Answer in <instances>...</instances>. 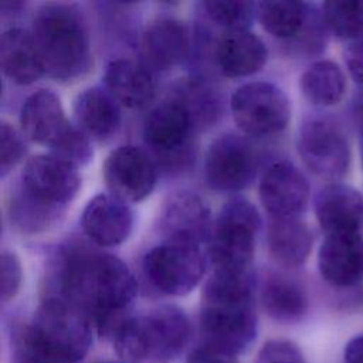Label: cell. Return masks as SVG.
Instances as JSON below:
<instances>
[{"label": "cell", "instance_id": "obj_1", "mask_svg": "<svg viewBox=\"0 0 363 363\" xmlns=\"http://www.w3.org/2000/svg\"><path fill=\"white\" fill-rule=\"evenodd\" d=\"M61 296L81 309L101 335L113 336L138 295L133 274L108 252L74 248L62 258Z\"/></svg>", "mask_w": 363, "mask_h": 363}, {"label": "cell", "instance_id": "obj_2", "mask_svg": "<svg viewBox=\"0 0 363 363\" xmlns=\"http://www.w3.org/2000/svg\"><path fill=\"white\" fill-rule=\"evenodd\" d=\"M255 278L251 271L214 269L204 284L200 308L203 342L235 356L257 337Z\"/></svg>", "mask_w": 363, "mask_h": 363}, {"label": "cell", "instance_id": "obj_3", "mask_svg": "<svg viewBox=\"0 0 363 363\" xmlns=\"http://www.w3.org/2000/svg\"><path fill=\"white\" fill-rule=\"evenodd\" d=\"M92 345L89 318L62 296H48L13 335L17 363H81Z\"/></svg>", "mask_w": 363, "mask_h": 363}, {"label": "cell", "instance_id": "obj_4", "mask_svg": "<svg viewBox=\"0 0 363 363\" xmlns=\"http://www.w3.org/2000/svg\"><path fill=\"white\" fill-rule=\"evenodd\" d=\"M31 34L45 74L69 81L84 75L92 62L91 44L81 13L71 4L45 3L33 16Z\"/></svg>", "mask_w": 363, "mask_h": 363}, {"label": "cell", "instance_id": "obj_5", "mask_svg": "<svg viewBox=\"0 0 363 363\" xmlns=\"http://www.w3.org/2000/svg\"><path fill=\"white\" fill-rule=\"evenodd\" d=\"M190 320L174 305L128 316L112 340L123 363H173L190 339Z\"/></svg>", "mask_w": 363, "mask_h": 363}, {"label": "cell", "instance_id": "obj_6", "mask_svg": "<svg viewBox=\"0 0 363 363\" xmlns=\"http://www.w3.org/2000/svg\"><path fill=\"white\" fill-rule=\"evenodd\" d=\"M258 210L245 199H230L218 213L208 240L214 269L250 271L261 228Z\"/></svg>", "mask_w": 363, "mask_h": 363}, {"label": "cell", "instance_id": "obj_7", "mask_svg": "<svg viewBox=\"0 0 363 363\" xmlns=\"http://www.w3.org/2000/svg\"><path fill=\"white\" fill-rule=\"evenodd\" d=\"M199 130L190 111L179 99L167 95L149 112L143 125V139L163 167L177 170L193 159L191 140Z\"/></svg>", "mask_w": 363, "mask_h": 363}, {"label": "cell", "instance_id": "obj_8", "mask_svg": "<svg viewBox=\"0 0 363 363\" xmlns=\"http://www.w3.org/2000/svg\"><path fill=\"white\" fill-rule=\"evenodd\" d=\"M230 108L237 126L245 135L255 138L282 132L291 119V104L286 94L265 81L238 86L231 95Z\"/></svg>", "mask_w": 363, "mask_h": 363}, {"label": "cell", "instance_id": "obj_9", "mask_svg": "<svg viewBox=\"0 0 363 363\" xmlns=\"http://www.w3.org/2000/svg\"><path fill=\"white\" fill-rule=\"evenodd\" d=\"M142 269L157 292L183 296L201 281L206 272V258L197 245L164 241L146 252Z\"/></svg>", "mask_w": 363, "mask_h": 363}, {"label": "cell", "instance_id": "obj_10", "mask_svg": "<svg viewBox=\"0 0 363 363\" xmlns=\"http://www.w3.org/2000/svg\"><path fill=\"white\" fill-rule=\"evenodd\" d=\"M296 146L308 170L326 182H339L350 167L349 140L342 128L329 119L306 121L299 129Z\"/></svg>", "mask_w": 363, "mask_h": 363}, {"label": "cell", "instance_id": "obj_11", "mask_svg": "<svg viewBox=\"0 0 363 363\" xmlns=\"http://www.w3.org/2000/svg\"><path fill=\"white\" fill-rule=\"evenodd\" d=\"M79 184L77 167L47 153L35 155L26 162L17 187L35 203L62 213L75 197Z\"/></svg>", "mask_w": 363, "mask_h": 363}, {"label": "cell", "instance_id": "obj_12", "mask_svg": "<svg viewBox=\"0 0 363 363\" xmlns=\"http://www.w3.org/2000/svg\"><path fill=\"white\" fill-rule=\"evenodd\" d=\"M257 153L252 146L235 133L216 138L206 155L204 176L207 184L218 191H240L255 177Z\"/></svg>", "mask_w": 363, "mask_h": 363}, {"label": "cell", "instance_id": "obj_13", "mask_svg": "<svg viewBox=\"0 0 363 363\" xmlns=\"http://www.w3.org/2000/svg\"><path fill=\"white\" fill-rule=\"evenodd\" d=\"M104 179L111 194L125 201H140L156 186L157 164L142 147L122 145L108 155Z\"/></svg>", "mask_w": 363, "mask_h": 363}, {"label": "cell", "instance_id": "obj_14", "mask_svg": "<svg viewBox=\"0 0 363 363\" xmlns=\"http://www.w3.org/2000/svg\"><path fill=\"white\" fill-rule=\"evenodd\" d=\"M159 225L167 242L197 247L210 240L213 230L208 206L199 194L189 190H179L167 197Z\"/></svg>", "mask_w": 363, "mask_h": 363}, {"label": "cell", "instance_id": "obj_15", "mask_svg": "<svg viewBox=\"0 0 363 363\" xmlns=\"http://www.w3.org/2000/svg\"><path fill=\"white\" fill-rule=\"evenodd\" d=\"M258 193L272 217H298L308 206L309 183L295 164L279 160L262 173Z\"/></svg>", "mask_w": 363, "mask_h": 363}, {"label": "cell", "instance_id": "obj_16", "mask_svg": "<svg viewBox=\"0 0 363 363\" xmlns=\"http://www.w3.org/2000/svg\"><path fill=\"white\" fill-rule=\"evenodd\" d=\"M318 268L332 286L349 289L363 281V237L360 233L326 235L318 252Z\"/></svg>", "mask_w": 363, "mask_h": 363}, {"label": "cell", "instance_id": "obj_17", "mask_svg": "<svg viewBox=\"0 0 363 363\" xmlns=\"http://www.w3.org/2000/svg\"><path fill=\"white\" fill-rule=\"evenodd\" d=\"M81 227L96 245L115 247L129 237L133 227V213L125 200L101 193L85 206Z\"/></svg>", "mask_w": 363, "mask_h": 363}, {"label": "cell", "instance_id": "obj_18", "mask_svg": "<svg viewBox=\"0 0 363 363\" xmlns=\"http://www.w3.org/2000/svg\"><path fill=\"white\" fill-rule=\"evenodd\" d=\"M315 216L326 235L360 233L363 196L345 183H329L315 197Z\"/></svg>", "mask_w": 363, "mask_h": 363}, {"label": "cell", "instance_id": "obj_19", "mask_svg": "<svg viewBox=\"0 0 363 363\" xmlns=\"http://www.w3.org/2000/svg\"><path fill=\"white\" fill-rule=\"evenodd\" d=\"M20 128L26 139L51 147L71 128V123L60 98L50 89H38L21 105Z\"/></svg>", "mask_w": 363, "mask_h": 363}, {"label": "cell", "instance_id": "obj_20", "mask_svg": "<svg viewBox=\"0 0 363 363\" xmlns=\"http://www.w3.org/2000/svg\"><path fill=\"white\" fill-rule=\"evenodd\" d=\"M143 64L166 71L182 64L190 52V33L174 18H160L143 31L140 40Z\"/></svg>", "mask_w": 363, "mask_h": 363}, {"label": "cell", "instance_id": "obj_21", "mask_svg": "<svg viewBox=\"0 0 363 363\" xmlns=\"http://www.w3.org/2000/svg\"><path fill=\"white\" fill-rule=\"evenodd\" d=\"M72 112L77 128L89 140H108L121 128V106L106 88L91 86L79 92L74 99Z\"/></svg>", "mask_w": 363, "mask_h": 363}, {"label": "cell", "instance_id": "obj_22", "mask_svg": "<svg viewBox=\"0 0 363 363\" xmlns=\"http://www.w3.org/2000/svg\"><path fill=\"white\" fill-rule=\"evenodd\" d=\"M105 88L119 105L139 109L147 105L156 92V81L152 69L132 58L112 60L104 75Z\"/></svg>", "mask_w": 363, "mask_h": 363}, {"label": "cell", "instance_id": "obj_23", "mask_svg": "<svg viewBox=\"0 0 363 363\" xmlns=\"http://www.w3.org/2000/svg\"><path fill=\"white\" fill-rule=\"evenodd\" d=\"M0 64L4 75L18 85L33 84L45 74L31 31L18 27L9 28L1 34Z\"/></svg>", "mask_w": 363, "mask_h": 363}, {"label": "cell", "instance_id": "obj_24", "mask_svg": "<svg viewBox=\"0 0 363 363\" xmlns=\"http://www.w3.org/2000/svg\"><path fill=\"white\" fill-rule=\"evenodd\" d=\"M267 60V45L248 30L225 33L216 47L217 65L228 78L252 75L264 68Z\"/></svg>", "mask_w": 363, "mask_h": 363}, {"label": "cell", "instance_id": "obj_25", "mask_svg": "<svg viewBox=\"0 0 363 363\" xmlns=\"http://www.w3.org/2000/svg\"><path fill=\"white\" fill-rule=\"evenodd\" d=\"M267 242L271 257L278 264L294 268L308 259L313 235L298 217H272L267 230Z\"/></svg>", "mask_w": 363, "mask_h": 363}, {"label": "cell", "instance_id": "obj_26", "mask_svg": "<svg viewBox=\"0 0 363 363\" xmlns=\"http://www.w3.org/2000/svg\"><path fill=\"white\" fill-rule=\"evenodd\" d=\"M261 305L271 319L281 323H295L306 315L308 295L298 281L271 275L262 285Z\"/></svg>", "mask_w": 363, "mask_h": 363}, {"label": "cell", "instance_id": "obj_27", "mask_svg": "<svg viewBox=\"0 0 363 363\" xmlns=\"http://www.w3.org/2000/svg\"><path fill=\"white\" fill-rule=\"evenodd\" d=\"M313 7L295 0H269L257 3V17L264 30L285 41H295L305 30Z\"/></svg>", "mask_w": 363, "mask_h": 363}, {"label": "cell", "instance_id": "obj_28", "mask_svg": "<svg viewBox=\"0 0 363 363\" xmlns=\"http://www.w3.org/2000/svg\"><path fill=\"white\" fill-rule=\"evenodd\" d=\"M346 75L339 64L319 60L311 64L299 78L303 96L316 106L337 105L346 92Z\"/></svg>", "mask_w": 363, "mask_h": 363}, {"label": "cell", "instance_id": "obj_29", "mask_svg": "<svg viewBox=\"0 0 363 363\" xmlns=\"http://www.w3.org/2000/svg\"><path fill=\"white\" fill-rule=\"evenodd\" d=\"M170 96L179 99L194 116L199 129L211 126L220 113L217 92L199 78H180L170 88Z\"/></svg>", "mask_w": 363, "mask_h": 363}, {"label": "cell", "instance_id": "obj_30", "mask_svg": "<svg viewBox=\"0 0 363 363\" xmlns=\"http://www.w3.org/2000/svg\"><path fill=\"white\" fill-rule=\"evenodd\" d=\"M320 13L326 28L337 38L353 41L363 37V1H325Z\"/></svg>", "mask_w": 363, "mask_h": 363}, {"label": "cell", "instance_id": "obj_31", "mask_svg": "<svg viewBox=\"0 0 363 363\" xmlns=\"http://www.w3.org/2000/svg\"><path fill=\"white\" fill-rule=\"evenodd\" d=\"M9 214L10 223L18 231L33 234L52 225L62 213L35 203L17 187L10 199Z\"/></svg>", "mask_w": 363, "mask_h": 363}, {"label": "cell", "instance_id": "obj_32", "mask_svg": "<svg viewBox=\"0 0 363 363\" xmlns=\"http://www.w3.org/2000/svg\"><path fill=\"white\" fill-rule=\"evenodd\" d=\"M207 17L217 26L231 31H245L257 17V3L252 1H203Z\"/></svg>", "mask_w": 363, "mask_h": 363}, {"label": "cell", "instance_id": "obj_33", "mask_svg": "<svg viewBox=\"0 0 363 363\" xmlns=\"http://www.w3.org/2000/svg\"><path fill=\"white\" fill-rule=\"evenodd\" d=\"M50 153L77 169L88 164L94 156L91 140L77 126L72 125L50 147Z\"/></svg>", "mask_w": 363, "mask_h": 363}, {"label": "cell", "instance_id": "obj_34", "mask_svg": "<svg viewBox=\"0 0 363 363\" xmlns=\"http://www.w3.org/2000/svg\"><path fill=\"white\" fill-rule=\"evenodd\" d=\"M27 153L26 136L13 125L1 122L0 125V170L6 176Z\"/></svg>", "mask_w": 363, "mask_h": 363}, {"label": "cell", "instance_id": "obj_35", "mask_svg": "<svg viewBox=\"0 0 363 363\" xmlns=\"http://www.w3.org/2000/svg\"><path fill=\"white\" fill-rule=\"evenodd\" d=\"M255 363H305V357L292 340L271 339L259 349Z\"/></svg>", "mask_w": 363, "mask_h": 363}, {"label": "cell", "instance_id": "obj_36", "mask_svg": "<svg viewBox=\"0 0 363 363\" xmlns=\"http://www.w3.org/2000/svg\"><path fill=\"white\" fill-rule=\"evenodd\" d=\"M0 271H1V289H0L1 301L7 302L17 295L21 286L23 269L17 255L10 251H3L0 257Z\"/></svg>", "mask_w": 363, "mask_h": 363}, {"label": "cell", "instance_id": "obj_37", "mask_svg": "<svg viewBox=\"0 0 363 363\" xmlns=\"http://www.w3.org/2000/svg\"><path fill=\"white\" fill-rule=\"evenodd\" d=\"M238 356L210 343H201L191 350L186 363H238Z\"/></svg>", "mask_w": 363, "mask_h": 363}, {"label": "cell", "instance_id": "obj_38", "mask_svg": "<svg viewBox=\"0 0 363 363\" xmlns=\"http://www.w3.org/2000/svg\"><path fill=\"white\" fill-rule=\"evenodd\" d=\"M345 62L353 81L363 86V37L349 44L345 51Z\"/></svg>", "mask_w": 363, "mask_h": 363}, {"label": "cell", "instance_id": "obj_39", "mask_svg": "<svg viewBox=\"0 0 363 363\" xmlns=\"http://www.w3.org/2000/svg\"><path fill=\"white\" fill-rule=\"evenodd\" d=\"M345 363H363V335L352 337L343 350Z\"/></svg>", "mask_w": 363, "mask_h": 363}, {"label": "cell", "instance_id": "obj_40", "mask_svg": "<svg viewBox=\"0 0 363 363\" xmlns=\"http://www.w3.org/2000/svg\"><path fill=\"white\" fill-rule=\"evenodd\" d=\"M360 126V156H362V164H363V125Z\"/></svg>", "mask_w": 363, "mask_h": 363}, {"label": "cell", "instance_id": "obj_41", "mask_svg": "<svg viewBox=\"0 0 363 363\" xmlns=\"http://www.w3.org/2000/svg\"><path fill=\"white\" fill-rule=\"evenodd\" d=\"M96 363H123V362H111V360H104V362H96Z\"/></svg>", "mask_w": 363, "mask_h": 363}]
</instances>
